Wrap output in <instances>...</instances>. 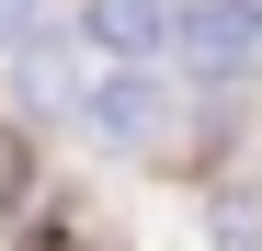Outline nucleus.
I'll return each instance as SVG.
<instances>
[{"label": "nucleus", "mask_w": 262, "mask_h": 251, "mask_svg": "<svg viewBox=\"0 0 262 251\" xmlns=\"http://www.w3.org/2000/svg\"><path fill=\"white\" fill-rule=\"evenodd\" d=\"M69 114L92 126V137H114V149L160 137V69H137V57H92V80L69 92Z\"/></svg>", "instance_id": "f257e3e1"}, {"label": "nucleus", "mask_w": 262, "mask_h": 251, "mask_svg": "<svg viewBox=\"0 0 262 251\" xmlns=\"http://www.w3.org/2000/svg\"><path fill=\"white\" fill-rule=\"evenodd\" d=\"M171 46V0H80V57H160Z\"/></svg>", "instance_id": "f03ea898"}, {"label": "nucleus", "mask_w": 262, "mask_h": 251, "mask_svg": "<svg viewBox=\"0 0 262 251\" xmlns=\"http://www.w3.org/2000/svg\"><path fill=\"white\" fill-rule=\"evenodd\" d=\"M171 46L194 57V80H239L251 23H239V0H194V12H171Z\"/></svg>", "instance_id": "7ed1b4c3"}, {"label": "nucleus", "mask_w": 262, "mask_h": 251, "mask_svg": "<svg viewBox=\"0 0 262 251\" xmlns=\"http://www.w3.org/2000/svg\"><path fill=\"white\" fill-rule=\"evenodd\" d=\"M12 92H23V103H69V92H80V80H69V46L23 34V46H12Z\"/></svg>", "instance_id": "20e7f679"}, {"label": "nucleus", "mask_w": 262, "mask_h": 251, "mask_svg": "<svg viewBox=\"0 0 262 251\" xmlns=\"http://www.w3.org/2000/svg\"><path fill=\"white\" fill-rule=\"evenodd\" d=\"M23 205H34V149L0 137V217H23Z\"/></svg>", "instance_id": "39448f33"}, {"label": "nucleus", "mask_w": 262, "mask_h": 251, "mask_svg": "<svg viewBox=\"0 0 262 251\" xmlns=\"http://www.w3.org/2000/svg\"><path fill=\"white\" fill-rule=\"evenodd\" d=\"M34 12H46V0H0V34H34Z\"/></svg>", "instance_id": "423d86ee"}, {"label": "nucleus", "mask_w": 262, "mask_h": 251, "mask_svg": "<svg viewBox=\"0 0 262 251\" xmlns=\"http://www.w3.org/2000/svg\"><path fill=\"white\" fill-rule=\"evenodd\" d=\"M239 23H251V34H262V0H239Z\"/></svg>", "instance_id": "0eeeda50"}]
</instances>
